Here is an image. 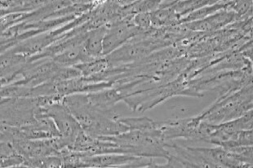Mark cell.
I'll return each instance as SVG.
<instances>
[{
	"instance_id": "cell-10",
	"label": "cell",
	"mask_w": 253,
	"mask_h": 168,
	"mask_svg": "<svg viewBox=\"0 0 253 168\" xmlns=\"http://www.w3.org/2000/svg\"><path fill=\"white\" fill-rule=\"evenodd\" d=\"M235 4L232 5V7L236 10L239 14L245 13L247 10L250 7V2H235Z\"/></svg>"
},
{
	"instance_id": "cell-5",
	"label": "cell",
	"mask_w": 253,
	"mask_h": 168,
	"mask_svg": "<svg viewBox=\"0 0 253 168\" xmlns=\"http://www.w3.org/2000/svg\"><path fill=\"white\" fill-rule=\"evenodd\" d=\"M120 122L128 126L130 130L150 131L157 129L156 123L148 118H134V119H120Z\"/></svg>"
},
{
	"instance_id": "cell-4",
	"label": "cell",
	"mask_w": 253,
	"mask_h": 168,
	"mask_svg": "<svg viewBox=\"0 0 253 168\" xmlns=\"http://www.w3.org/2000/svg\"><path fill=\"white\" fill-rule=\"evenodd\" d=\"M180 18L175 12V7L170 8H161L154 13H151V23L154 26H166L174 25L176 23V20Z\"/></svg>"
},
{
	"instance_id": "cell-9",
	"label": "cell",
	"mask_w": 253,
	"mask_h": 168,
	"mask_svg": "<svg viewBox=\"0 0 253 168\" xmlns=\"http://www.w3.org/2000/svg\"><path fill=\"white\" fill-rule=\"evenodd\" d=\"M134 21L136 26L140 28L147 29L150 27L151 23V13L149 12H141L134 17Z\"/></svg>"
},
{
	"instance_id": "cell-7",
	"label": "cell",
	"mask_w": 253,
	"mask_h": 168,
	"mask_svg": "<svg viewBox=\"0 0 253 168\" xmlns=\"http://www.w3.org/2000/svg\"><path fill=\"white\" fill-rule=\"evenodd\" d=\"M107 64L108 63L106 59H95L93 61L87 63L79 64L75 66V68L79 69L83 75L87 76L103 70L104 68L107 66Z\"/></svg>"
},
{
	"instance_id": "cell-6",
	"label": "cell",
	"mask_w": 253,
	"mask_h": 168,
	"mask_svg": "<svg viewBox=\"0 0 253 168\" xmlns=\"http://www.w3.org/2000/svg\"><path fill=\"white\" fill-rule=\"evenodd\" d=\"M228 2H224L223 4L212 5L209 7H204L200 9L196 10L195 12H191L188 15L187 17H185L180 22H192V21H200L205 17H208L209 15L212 14L213 12H216L218 10L221 9L223 7H228Z\"/></svg>"
},
{
	"instance_id": "cell-2",
	"label": "cell",
	"mask_w": 253,
	"mask_h": 168,
	"mask_svg": "<svg viewBox=\"0 0 253 168\" xmlns=\"http://www.w3.org/2000/svg\"><path fill=\"white\" fill-rule=\"evenodd\" d=\"M83 164H87V167H96V168H115L121 167L122 164H136L141 161V158H137L134 155H100L94 156L87 154L85 156H80Z\"/></svg>"
},
{
	"instance_id": "cell-3",
	"label": "cell",
	"mask_w": 253,
	"mask_h": 168,
	"mask_svg": "<svg viewBox=\"0 0 253 168\" xmlns=\"http://www.w3.org/2000/svg\"><path fill=\"white\" fill-rule=\"evenodd\" d=\"M107 30V26H103L87 34L84 47L86 53L91 58H99L101 53H103V40Z\"/></svg>"
},
{
	"instance_id": "cell-1",
	"label": "cell",
	"mask_w": 253,
	"mask_h": 168,
	"mask_svg": "<svg viewBox=\"0 0 253 168\" xmlns=\"http://www.w3.org/2000/svg\"><path fill=\"white\" fill-rule=\"evenodd\" d=\"M107 28L108 30L103 40V54L113 51L129 38L138 34L139 31L136 26L130 25L126 21L115 22L107 26Z\"/></svg>"
},
{
	"instance_id": "cell-8",
	"label": "cell",
	"mask_w": 253,
	"mask_h": 168,
	"mask_svg": "<svg viewBox=\"0 0 253 168\" xmlns=\"http://www.w3.org/2000/svg\"><path fill=\"white\" fill-rule=\"evenodd\" d=\"M235 13L234 12H221L214 15L212 17L207 18V21L210 24L211 28L224 26L235 19Z\"/></svg>"
}]
</instances>
